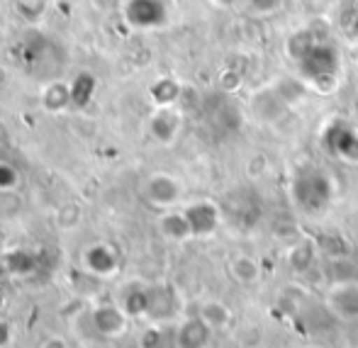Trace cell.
Masks as SVG:
<instances>
[{
  "instance_id": "cell-13",
  "label": "cell",
  "mask_w": 358,
  "mask_h": 348,
  "mask_svg": "<svg viewBox=\"0 0 358 348\" xmlns=\"http://www.w3.org/2000/svg\"><path fill=\"white\" fill-rule=\"evenodd\" d=\"M17 185V171L0 161V190H13Z\"/></svg>"
},
{
  "instance_id": "cell-17",
  "label": "cell",
  "mask_w": 358,
  "mask_h": 348,
  "mask_svg": "<svg viewBox=\"0 0 358 348\" xmlns=\"http://www.w3.org/2000/svg\"><path fill=\"white\" fill-rule=\"evenodd\" d=\"M236 0H217V5H234Z\"/></svg>"
},
{
  "instance_id": "cell-11",
  "label": "cell",
  "mask_w": 358,
  "mask_h": 348,
  "mask_svg": "<svg viewBox=\"0 0 358 348\" xmlns=\"http://www.w3.org/2000/svg\"><path fill=\"white\" fill-rule=\"evenodd\" d=\"M231 270V278H234L236 282H241V285H254V282H259L261 278V266L259 261H254L251 256H239V259L231 261L229 266Z\"/></svg>"
},
{
  "instance_id": "cell-4",
  "label": "cell",
  "mask_w": 358,
  "mask_h": 348,
  "mask_svg": "<svg viewBox=\"0 0 358 348\" xmlns=\"http://www.w3.org/2000/svg\"><path fill=\"white\" fill-rule=\"evenodd\" d=\"M215 329L203 319L200 314L185 317L178 321L173 331V346L176 348H210L213 344Z\"/></svg>"
},
{
  "instance_id": "cell-14",
  "label": "cell",
  "mask_w": 358,
  "mask_h": 348,
  "mask_svg": "<svg viewBox=\"0 0 358 348\" xmlns=\"http://www.w3.org/2000/svg\"><path fill=\"white\" fill-rule=\"evenodd\" d=\"M39 348H69V341L64 339V336H47V339L39 344Z\"/></svg>"
},
{
  "instance_id": "cell-9",
  "label": "cell",
  "mask_w": 358,
  "mask_h": 348,
  "mask_svg": "<svg viewBox=\"0 0 358 348\" xmlns=\"http://www.w3.org/2000/svg\"><path fill=\"white\" fill-rule=\"evenodd\" d=\"M159 226H161V234L171 241H185L193 236V226H190L185 212H166L161 217Z\"/></svg>"
},
{
  "instance_id": "cell-18",
  "label": "cell",
  "mask_w": 358,
  "mask_h": 348,
  "mask_svg": "<svg viewBox=\"0 0 358 348\" xmlns=\"http://www.w3.org/2000/svg\"><path fill=\"white\" fill-rule=\"evenodd\" d=\"M3 302H5V295H3V292H0V307H3Z\"/></svg>"
},
{
  "instance_id": "cell-3",
  "label": "cell",
  "mask_w": 358,
  "mask_h": 348,
  "mask_svg": "<svg viewBox=\"0 0 358 348\" xmlns=\"http://www.w3.org/2000/svg\"><path fill=\"white\" fill-rule=\"evenodd\" d=\"M327 310L339 321H356L358 319V282L344 280L334 282L327 292Z\"/></svg>"
},
{
  "instance_id": "cell-19",
  "label": "cell",
  "mask_w": 358,
  "mask_h": 348,
  "mask_svg": "<svg viewBox=\"0 0 358 348\" xmlns=\"http://www.w3.org/2000/svg\"><path fill=\"white\" fill-rule=\"evenodd\" d=\"M354 110H356V113H358V98H356V103H354Z\"/></svg>"
},
{
  "instance_id": "cell-15",
  "label": "cell",
  "mask_w": 358,
  "mask_h": 348,
  "mask_svg": "<svg viewBox=\"0 0 358 348\" xmlns=\"http://www.w3.org/2000/svg\"><path fill=\"white\" fill-rule=\"evenodd\" d=\"M254 8L259 13H271V10L280 8V0H254Z\"/></svg>"
},
{
  "instance_id": "cell-8",
  "label": "cell",
  "mask_w": 358,
  "mask_h": 348,
  "mask_svg": "<svg viewBox=\"0 0 358 348\" xmlns=\"http://www.w3.org/2000/svg\"><path fill=\"white\" fill-rule=\"evenodd\" d=\"M190 226H193V236H208L220 226V210L213 203H195L185 210Z\"/></svg>"
},
{
  "instance_id": "cell-5",
  "label": "cell",
  "mask_w": 358,
  "mask_h": 348,
  "mask_svg": "<svg viewBox=\"0 0 358 348\" xmlns=\"http://www.w3.org/2000/svg\"><path fill=\"white\" fill-rule=\"evenodd\" d=\"M183 195L180 183L169 173H154L149 180L144 183V198L146 203H151L154 208L161 210H171Z\"/></svg>"
},
{
  "instance_id": "cell-1",
  "label": "cell",
  "mask_w": 358,
  "mask_h": 348,
  "mask_svg": "<svg viewBox=\"0 0 358 348\" xmlns=\"http://www.w3.org/2000/svg\"><path fill=\"white\" fill-rule=\"evenodd\" d=\"M331 183L329 175L320 168H307L295 173V200H300L307 210H322L329 203Z\"/></svg>"
},
{
  "instance_id": "cell-6",
  "label": "cell",
  "mask_w": 358,
  "mask_h": 348,
  "mask_svg": "<svg viewBox=\"0 0 358 348\" xmlns=\"http://www.w3.org/2000/svg\"><path fill=\"white\" fill-rule=\"evenodd\" d=\"M80 263L95 278H110L120 270V256L110 244H93L83 251Z\"/></svg>"
},
{
  "instance_id": "cell-2",
  "label": "cell",
  "mask_w": 358,
  "mask_h": 348,
  "mask_svg": "<svg viewBox=\"0 0 358 348\" xmlns=\"http://www.w3.org/2000/svg\"><path fill=\"white\" fill-rule=\"evenodd\" d=\"M88 319H90V329L100 339H120L129 329V319L132 317L117 302H98V305L90 307Z\"/></svg>"
},
{
  "instance_id": "cell-16",
  "label": "cell",
  "mask_w": 358,
  "mask_h": 348,
  "mask_svg": "<svg viewBox=\"0 0 358 348\" xmlns=\"http://www.w3.org/2000/svg\"><path fill=\"white\" fill-rule=\"evenodd\" d=\"M5 341H8V329H5V326H0V346H3Z\"/></svg>"
},
{
  "instance_id": "cell-7",
  "label": "cell",
  "mask_w": 358,
  "mask_h": 348,
  "mask_svg": "<svg viewBox=\"0 0 358 348\" xmlns=\"http://www.w3.org/2000/svg\"><path fill=\"white\" fill-rule=\"evenodd\" d=\"M173 317V290H169V287H149V305H146L144 319L154 321V324H164V321H171Z\"/></svg>"
},
{
  "instance_id": "cell-10",
  "label": "cell",
  "mask_w": 358,
  "mask_h": 348,
  "mask_svg": "<svg viewBox=\"0 0 358 348\" xmlns=\"http://www.w3.org/2000/svg\"><path fill=\"white\" fill-rule=\"evenodd\" d=\"M178 129H180V119H178V115L171 113V110H161V113L151 119V134H154L161 144H171V141L176 139V134H178Z\"/></svg>"
},
{
  "instance_id": "cell-12",
  "label": "cell",
  "mask_w": 358,
  "mask_h": 348,
  "mask_svg": "<svg viewBox=\"0 0 358 348\" xmlns=\"http://www.w3.org/2000/svg\"><path fill=\"white\" fill-rule=\"evenodd\" d=\"M198 314L203 317L205 321H208L210 326L217 331V329H224L227 324H229V319H231V312L227 310L222 302H205L203 307L198 310Z\"/></svg>"
}]
</instances>
